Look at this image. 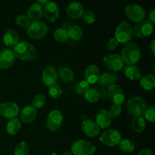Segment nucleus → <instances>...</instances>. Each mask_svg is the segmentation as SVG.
<instances>
[{
    "instance_id": "obj_1",
    "label": "nucleus",
    "mask_w": 155,
    "mask_h": 155,
    "mask_svg": "<svg viewBox=\"0 0 155 155\" xmlns=\"http://www.w3.org/2000/svg\"><path fill=\"white\" fill-rule=\"evenodd\" d=\"M12 51L15 54V58L24 61H30L34 60L37 55L36 47L27 41H21L18 42L14 47Z\"/></svg>"
},
{
    "instance_id": "obj_2",
    "label": "nucleus",
    "mask_w": 155,
    "mask_h": 155,
    "mask_svg": "<svg viewBox=\"0 0 155 155\" xmlns=\"http://www.w3.org/2000/svg\"><path fill=\"white\" fill-rule=\"evenodd\" d=\"M121 58L127 65H136L140 61L142 52L139 45L134 42L125 44L121 51Z\"/></svg>"
},
{
    "instance_id": "obj_3",
    "label": "nucleus",
    "mask_w": 155,
    "mask_h": 155,
    "mask_svg": "<svg viewBox=\"0 0 155 155\" xmlns=\"http://www.w3.org/2000/svg\"><path fill=\"white\" fill-rule=\"evenodd\" d=\"M127 109L129 114L133 117H143L145 110L147 109V104L142 98L134 96L130 98L127 101Z\"/></svg>"
},
{
    "instance_id": "obj_4",
    "label": "nucleus",
    "mask_w": 155,
    "mask_h": 155,
    "mask_svg": "<svg viewBox=\"0 0 155 155\" xmlns=\"http://www.w3.org/2000/svg\"><path fill=\"white\" fill-rule=\"evenodd\" d=\"M133 27L127 21H122L115 30L114 38L119 43H128L133 38Z\"/></svg>"
},
{
    "instance_id": "obj_5",
    "label": "nucleus",
    "mask_w": 155,
    "mask_h": 155,
    "mask_svg": "<svg viewBox=\"0 0 155 155\" xmlns=\"http://www.w3.org/2000/svg\"><path fill=\"white\" fill-rule=\"evenodd\" d=\"M48 27L43 21H33L27 30V34L30 39H41L48 33Z\"/></svg>"
},
{
    "instance_id": "obj_6",
    "label": "nucleus",
    "mask_w": 155,
    "mask_h": 155,
    "mask_svg": "<svg viewBox=\"0 0 155 155\" xmlns=\"http://www.w3.org/2000/svg\"><path fill=\"white\" fill-rule=\"evenodd\" d=\"M96 151L95 145L89 141H76L71 146V153L74 155H92Z\"/></svg>"
},
{
    "instance_id": "obj_7",
    "label": "nucleus",
    "mask_w": 155,
    "mask_h": 155,
    "mask_svg": "<svg viewBox=\"0 0 155 155\" xmlns=\"http://www.w3.org/2000/svg\"><path fill=\"white\" fill-rule=\"evenodd\" d=\"M122 140L121 133L117 130L110 129L103 132L99 137V141L101 143L107 147H114L119 145Z\"/></svg>"
},
{
    "instance_id": "obj_8",
    "label": "nucleus",
    "mask_w": 155,
    "mask_h": 155,
    "mask_svg": "<svg viewBox=\"0 0 155 155\" xmlns=\"http://www.w3.org/2000/svg\"><path fill=\"white\" fill-rule=\"evenodd\" d=\"M124 12L127 18L133 22L139 23L144 21L146 12L141 5L137 4L127 5L124 8Z\"/></svg>"
},
{
    "instance_id": "obj_9",
    "label": "nucleus",
    "mask_w": 155,
    "mask_h": 155,
    "mask_svg": "<svg viewBox=\"0 0 155 155\" xmlns=\"http://www.w3.org/2000/svg\"><path fill=\"white\" fill-rule=\"evenodd\" d=\"M154 29V24L151 23L148 20H144L141 22L137 23V24L133 27V35L139 39L148 37L152 34Z\"/></svg>"
},
{
    "instance_id": "obj_10",
    "label": "nucleus",
    "mask_w": 155,
    "mask_h": 155,
    "mask_svg": "<svg viewBox=\"0 0 155 155\" xmlns=\"http://www.w3.org/2000/svg\"><path fill=\"white\" fill-rule=\"evenodd\" d=\"M64 121V116L58 110H53L48 114L46 120V127L51 133L56 132L61 127Z\"/></svg>"
},
{
    "instance_id": "obj_11",
    "label": "nucleus",
    "mask_w": 155,
    "mask_h": 155,
    "mask_svg": "<svg viewBox=\"0 0 155 155\" xmlns=\"http://www.w3.org/2000/svg\"><path fill=\"white\" fill-rule=\"evenodd\" d=\"M20 108L13 101H5L0 103V116L7 119H14L18 116Z\"/></svg>"
},
{
    "instance_id": "obj_12",
    "label": "nucleus",
    "mask_w": 155,
    "mask_h": 155,
    "mask_svg": "<svg viewBox=\"0 0 155 155\" xmlns=\"http://www.w3.org/2000/svg\"><path fill=\"white\" fill-rule=\"evenodd\" d=\"M103 62L107 69L117 72L124 68V62L120 54H110L103 58Z\"/></svg>"
},
{
    "instance_id": "obj_13",
    "label": "nucleus",
    "mask_w": 155,
    "mask_h": 155,
    "mask_svg": "<svg viewBox=\"0 0 155 155\" xmlns=\"http://www.w3.org/2000/svg\"><path fill=\"white\" fill-rule=\"evenodd\" d=\"M107 98L113 104H121L125 100V93L122 88L117 84L109 86L107 91Z\"/></svg>"
},
{
    "instance_id": "obj_14",
    "label": "nucleus",
    "mask_w": 155,
    "mask_h": 155,
    "mask_svg": "<svg viewBox=\"0 0 155 155\" xmlns=\"http://www.w3.org/2000/svg\"><path fill=\"white\" fill-rule=\"evenodd\" d=\"M43 15L45 19L50 22H54L60 15L58 5L54 2H49L43 8Z\"/></svg>"
},
{
    "instance_id": "obj_15",
    "label": "nucleus",
    "mask_w": 155,
    "mask_h": 155,
    "mask_svg": "<svg viewBox=\"0 0 155 155\" xmlns=\"http://www.w3.org/2000/svg\"><path fill=\"white\" fill-rule=\"evenodd\" d=\"M15 56L10 48H4L0 51V68L3 70L9 69L15 62Z\"/></svg>"
},
{
    "instance_id": "obj_16",
    "label": "nucleus",
    "mask_w": 155,
    "mask_h": 155,
    "mask_svg": "<svg viewBox=\"0 0 155 155\" xmlns=\"http://www.w3.org/2000/svg\"><path fill=\"white\" fill-rule=\"evenodd\" d=\"M58 72L52 66H48L44 69L42 75V81L45 86L50 87L56 84L58 80Z\"/></svg>"
},
{
    "instance_id": "obj_17",
    "label": "nucleus",
    "mask_w": 155,
    "mask_h": 155,
    "mask_svg": "<svg viewBox=\"0 0 155 155\" xmlns=\"http://www.w3.org/2000/svg\"><path fill=\"white\" fill-rule=\"evenodd\" d=\"M81 128L84 134L89 137H95L99 134V127L96 124V122L92 120H84L82 123Z\"/></svg>"
},
{
    "instance_id": "obj_18",
    "label": "nucleus",
    "mask_w": 155,
    "mask_h": 155,
    "mask_svg": "<svg viewBox=\"0 0 155 155\" xmlns=\"http://www.w3.org/2000/svg\"><path fill=\"white\" fill-rule=\"evenodd\" d=\"M37 117V110L32 105H27L22 109L20 114V120L24 124H31Z\"/></svg>"
},
{
    "instance_id": "obj_19",
    "label": "nucleus",
    "mask_w": 155,
    "mask_h": 155,
    "mask_svg": "<svg viewBox=\"0 0 155 155\" xmlns=\"http://www.w3.org/2000/svg\"><path fill=\"white\" fill-rule=\"evenodd\" d=\"M95 122L100 129H107L112 123V118L109 114L108 110L106 109H101L96 115Z\"/></svg>"
},
{
    "instance_id": "obj_20",
    "label": "nucleus",
    "mask_w": 155,
    "mask_h": 155,
    "mask_svg": "<svg viewBox=\"0 0 155 155\" xmlns=\"http://www.w3.org/2000/svg\"><path fill=\"white\" fill-rule=\"evenodd\" d=\"M85 80L89 84H94L97 83L100 77V70L96 65L90 64L85 71Z\"/></svg>"
},
{
    "instance_id": "obj_21",
    "label": "nucleus",
    "mask_w": 155,
    "mask_h": 155,
    "mask_svg": "<svg viewBox=\"0 0 155 155\" xmlns=\"http://www.w3.org/2000/svg\"><path fill=\"white\" fill-rule=\"evenodd\" d=\"M118 80V76L113 72H104L100 74V77L97 83L102 87H107L115 84Z\"/></svg>"
},
{
    "instance_id": "obj_22",
    "label": "nucleus",
    "mask_w": 155,
    "mask_h": 155,
    "mask_svg": "<svg viewBox=\"0 0 155 155\" xmlns=\"http://www.w3.org/2000/svg\"><path fill=\"white\" fill-rule=\"evenodd\" d=\"M67 14L70 18L73 19H78L80 18L84 12L83 5L80 2H74L70 3L67 7Z\"/></svg>"
},
{
    "instance_id": "obj_23",
    "label": "nucleus",
    "mask_w": 155,
    "mask_h": 155,
    "mask_svg": "<svg viewBox=\"0 0 155 155\" xmlns=\"http://www.w3.org/2000/svg\"><path fill=\"white\" fill-rule=\"evenodd\" d=\"M27 18L33 21H39L43 16V6L39 3L35 2L29 7L27 10Z\"/></svg>"
},
{
    "instance_id": "obj_24",
    "label": "nucleus",
    "mask_w": 155,
    "mask_h": 155,
    "mask_svg": "<svg viewBox=\"0 0 155 155\" xmlns=\"http://www.w3.org/2000/svg\"><path fill=\"white\" fill-rule=\"evenodd\" d=\"M3 42L8 48H14L19 41V36L16 30L14 29H8L5 31L3 36Z\"/></svg>"
},
{
    "instance_id": "obj_25",
    "label": "nucleus",
    "mask_w": 155,
    "mask_h": 155,
    "mask_svg": "<svg viewBox=\"0 0 155 155\" xmlns=\"http://www.w3.org/2000/svg\"><path fill=\"white\" fill-rule=\"evenodd\" d=\"M124 74L130 80H139L142 78L140 69L136 65H127L124 67Z\"/></svg>"
},
{
    "instance_id": "obj_26",
    "label": "nucleus",
    "mask_w": 155,
    "mask_h": 155,
    "mask_svg": "<svg viewBox=\"0 0 155 155\" xmlns=\"http://www.w3.org/2000/svg\"><path fill=\"white\" fill-rule=\"evenodd\" d=\"M21 127V121L18 117L11 119L6 125V131L10 136H15L20 131Z\"/></svg>"
},
{
    "instance_id": "obj_27",
    "label": "nucleus",
    "mask_w": 155,
    "mask_h": 155,
    "mask_svg": "<svg viewBox=\"0 0 155 155\" xmlns=\"http://www.w3.org/2000/svg\"><path fill=\"white\" fill-rule=\"evenodd\" d=\"M141 87L146 91L152 90L155 86V77L153 74H147L140 79Z\"/></svg>"
},
{
    "instance_id": "obj_28",
    "label": "nucleus",
    "mask_w": 155,
    "mask_h": 155,
    "mask_svg": "<svg viewBox=\"0 0 155 155\" xmlns=\"http://www.w3.org/2000/svg\"><path fill=\"white\" fill-rule=\"evenodd\" d=\"M131 127L133 131L136 133H141L145 130L146 127V122L144 117H133L131 123Z\"/></svg>"
},
{
    "instance_id": "obj_29",
    "label": "nucleus",
    "mask_w": 155,
    "mask_h": 155,
    "mask_svg": "<svg viewBox=\"0 0 155 155\" xmlns=\"http://www.w3.org/2000/svg\"><path fill=\"white\" fill-rule=\"evenodd\" d=\"M61 80L64 83H70L74 78V74L72 70L68 67H61L58 69V74Z\"/></svg>"
},
{
    "instance_id": "obj_30",
    "label": "nucleus",
    "mask_w": 155,
    "mask_h": 155,
    "mask_svg": "<svg viewBox=\"0 0 155 155\" xmlns=\"http://www.w3.org/2000/svg\"><path fill=\"white\" fill-rule=\"evenodd\" d=\"M68 37L74 41H80L83 38V32L81 27L77 25L71 26L68 28Z\"/></svg>"
},
{
    "instance_id": "obj_31",
    "label": "nucleus",
    "mask_w": 155,
    "mask_h": 155,
    "mask_svg": "<svg viewBox=\"0 0 155 155\" xmlns=\"http://www.w3.org/2000/svg\"><path fill=\"white\" fill-rule=\"evenodd\" d=\"M120 148L122 151L125 153H132L136 148L135 143L129 139H124L120 141L119 143Z\"/></svg>"
},
{
    "instance_id": "obj_32",
    "label": "nucleus",
    "mask_w": 155,
    "mask_h": 155,
    "mask_svg": "<svg viewBox=\"0 0 155 155\" xmlns=\"http://www.w3.org/2000/svg\"><path fill=\"white\" fill-rule=\"evenodd\" d=\"M54 38L57 42L60 43H64L68 40V30L64 28H58L54 31Z\"/></svg>"
},
{
    "instance_id": "obj_33",
    "label": "nucleus",
    "mask_w": 155,
    "mask_h": 155,
    "mask_svg": "<svg viewBox=\"0 0 155 155\" xmlns=\"http://www.w3.org/2000/svg\"><path fill=\"white\" fill-rule=\"evenodd\" d=\"M85 98L89 101V103H96L99 101V95L98 92L94 88H89L86 93L84 94Z\"/></svg>"
},
{
    "instance_id": "obj_34",
    "label": "nucleus",
    "mask_w": 155,
    "mask_h": 155,
    "mask_svg": "<svg viewBox=\"0 0 155 155\" xmlns=\"http://www.w3.org/2000/svg\"><path fill=\"white\" fill-rule=\"evenodd\" d=\"M14 155H30V147L25 142H21L15 147Z\"/></svg>"
},
{
    "instance_id": "obj_35",
    "label": "nucleus",
    "mask_w": 155,
    "mask_h": 155,
    "mask_svg": "<svg viewBox=\"0 0 155 155\" xmlns=\"http://www.w3.org/2000/svg\"><path fill=\"white\" fill-rule=\"evenodd\" d=\"M45 102H46V98L42 94H38L36 95L32 99V104L33 107L37 110V109L41 108L45 105Z\"/></svg>"
},
{
    "instance_id": "obj_36",
    "label": "nucleus",
    "mask_w": 155,
    "mask_h": 155,
    "mask_svg": "<svg viewBox=\"0 0 155 155\" xmlns=\"http://www.w3.org/2000/svg\"><path fill=\"white\" fill-rule=\"evenodd\" d=\"M81 18L83 21L87 24H92L96 21V15L91 10L84 11Z\"/></svg>"
},
{
    "instance_id": "obj_37",
    "label": "nucleus",
    "mask_w": 155,
    "mask_h": 155,
    "mask_svg": "<svg viewBox=\"0 0 155 155\" xmlns=\"http://www.w3.org/2000/svg\"><path fill=\"white\" fill-rule=\"evenodd\" d=\"M15 22L16 24L22 28H27L31 24L30 20L27 18V16L24 15H19L15 18Z\"/></svg>"
},
{
    "instance_id": "obj_38",
    "label": "nucleus",
    "mask_w": 155,
    "mask_h": 155,
    "mask_svg": "<svg viewBox=\"0 0 155 155\" xmlns=\"http://www.w3.org/2000/svg\"><path fill=\"white\" fill-rule=\"evenodd\" d=\"M61 86H58L57 83L49 87V89H48V95H49V96L51 97V98H58L61 95Z\"/></svg>"
},
{
    "instance_id": "obj_39",
    "label": "nucleus",
    "mask_w": 155,
    "mask_h": 155,
    "mask_svg": "<svg viewBox=\"0 0 155 155\" xmlns=\"http://www.w3.org/2000/svg\"><path fill=\"white\" fill-rule=\"evenodd\" d=\"M143 116H145V120H147L148 121L151 123L155 122V107L154 105L151 106L149 107H147L145 110V114Z\"/></svg>"
},
{
    "instance_id": "obj_40",
    "label": "nucleus",
    "mask_w": 155,
    "mask_h": 155,
    "mask_svg": "<svg viewBox=\"0 0 155 155\" xmlns=\"http://www.w3.org/2000/svg\"><path fill=\"white\" fill-rule=\"evenodd\" d=\"M89 84L86 81V80H81L79 82L76 87V92L77 94L80 95H84L86 91L89 89Z\"/></svg>"
},
{
    "instance_id": "obj_41",
    "label": "nucleus",
    "mask_w": 155,
    "mask_h": 155,
    "mask_svg": "<svg viewBox=\"0 0 155 155\" xmlns=\"http://www.w3.org/2000/svg\"><path fill=\"white\" fill-rule=\"evenodd\" d=\"M108 112L111 118H117L120 116L121 113H122V107L120 104H113Z\"/></svg>"
},
{
    "instance_id": "obj_42",
    "label": "nucleus",
    "mask_w": 155,
    "mask_h": 155,
    "mask_svg": "<svg viewBox=\"0 0 155 155\" xmlns=\"http://www.w3.org/2000/svg\"><path fill=\"white\" fill-rule=\"evenodd\" d=\"M118 45H119V42H117V40L115 38H111L109 39L108 42H107V48L109 51H113L117 48Z\"/></svg>"
},
{
    "instance_id": "obj_43",
    "label": "nucleus",
    "mask_w": 155,
    "mask_h": 155,
    "mask_svg": "<svg viewBox=\"0 0 155 155\" xmlns=\"http://www.w3.org/2000/svg\"><path fill=\"white\" fill-rule=\"evenodd\" d=\"M97 90V92H98V95H99V99L101 98V99L102 100H105L106 98H107V91H106V89H104V88L103 87H99L98 88V89H95Z\"/></svg>"
},
{
    "instance_id": "obj_44",
    "label": "nucleus",
    "mask_w": 155,
    "mask_h": 155,
    "mask_svg": "<svg viewBox=\"0 0 155 155\" xmlns=\"http://www.w3.org/2000/svg\"><path fill=\"white\" fill-rule=\"evenodd\" d=\"M148 18H149V20H148V21H151V22L153 23V24H154V22H155V10L154 9H152V10L151 11V12H150L149 15H148Z\"/></svg>"
},
{
    "instance_id": "obj_45",
    "label": "nucleus",
    "mask_w": 155,
    "mask_h": 155,
    "mask_svg": "<svg viewBox=\"0 0 155 155\" xmlns=\"http://www.w3.org/2000/svg\"><path fill=\"white\" fill-rule=\"evenodd\" d=\"M138 155H153V153L150 149H143L139 153Z\"/></svg>"
},
{
    "instance_id": "obj_46",
    "label": "nucleus",
    "mask_w": 155,
    "mask_h": 155,
    "mask_svg": "<svg viewBox=\"0 0 155 155\" xmlns=\"http://www.w3.org/2000/svg\"><path fill=\"white\" fill-rule=\"evenodd\" d=\"M150 48H151V51H152V54L153 55L155 54V40L154 39H152L151 42V45H150Z\"/></svg>"
},
{
    "instance_id": "obj_47",
    "label": "nucleus",
    "mask_w": 155,
    "mask_h": 155,
    "mask_svg": "<svg viewBox=\"0 0 155 155\" xmlns=\"http://www.w3.org/2000/svg\"><path fill=\"white\" fill-rule=\"evenodd\" d=\"M36 2L39 3V4L41 5L42 6H43V5H45L48 2V0H38Z\"/></svg>"
},
{
    "instance_id": "obj_48",
    "label": "nucleus",
    "mask_w": 155,
    "mask_h": 155,
    "mask_svg": "<svg viewBox=\"0 0 155 155\" xmlns=\"http://www.w3.org/2000/svg\"><path fill=\"white\" fill-rule=\"evenodd\" d=\"M63 155H72V153H71V151H67L64 153Z\"/></svg>"
},
{
    "instance_id": "obj_49",
    "label": "nucleus",
    "mask_w": 155,
    "mask_h": 155,
    "mask_svg": "<svg viewBox=\"0 0 155 155\" xmlns=\"http://www.w3.org/2000/svg\"><path fill=\"white\" fill-rule=\"evenodd\" d=\"M50 155H58V154H57V153H55V152H53V153H51V154H50Z\"/></svg>"
}]
</instances>
